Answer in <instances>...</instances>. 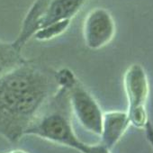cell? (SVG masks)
Returning a JSON list of instances; mask_svg holds the SVG:
<instances>
[{
	"instance_id": "6da1fadb",
	"label": "cell",
	"mask_w": 153,
	"mask_h": 153,
	"mask_svg": "<svg viewBox=\"0 0 153 153\" xmlns=\"http://www.w3.org/2000/svg\"><path fill=\"white\" fill-rule=\"evenodd\" d=\"M57 71L26 60L0 76V136L17 143L59 88Z\"/></svg>"
},
{
	"instance_id": "7a4b0ae2",
	"label": "cell",
	"mask_w": 153,
	"mask_h": 153,
	"mask_svg": "<svg viewBox=\"0 0 153 153\" xmlns=\"http://www.w3.org/2000/svg\"><path fill=\"white\" fill-rule=\"evenodd\" d=\"M72 119L68 91L64 87H59L30 123L25 136L39 137L79 153H86L89 143L83 142L76 134Z\"/></svg>"
},
{
	"instance_id": "3957f363",
	"label": "cell",
	"mask_w": 153,
	"mask_h": 153,
	"mask_svg": "<svg viewBox=\"0 0 153 153\" xmlns=\"http://www.w3.org/2000/svg\"><path fill=\"white\" fill-rule=\"evenodd\" d=\"M87 0H35L23 21L17 38L13 42L20 50L41 29L68 21L79 13Z\"/></svg>"
},
{
	"instance_id": "277c9868",
	"label": "cell",
	"mask_w": 153,
	"mask_h": 153,
	"mask_svg": "<svg viewBox=\"0 0 153 153\" xmlns=\"http://www.w3.org/2000/svg\"><path fill=\"white\" fill-rule=\"evenodd\" d=\"M57 78L59 86L68 91L72 115L87 131L100 136L104 113L97 101L70 69L58 70Z\"/></svg>"
},
{
	"instance_id": "5b68a950",
	"label": "cell",
	"mask_w": 153,
	"mask_h": 153,
	"mask_svg": "<svg viewBox=\"0 0 153 153\" xmlns=\"http://www.w3.org/2000/svg\"><path fill=\"white\" fill-rule=\"evenodd\" d=\"M123 87L128 100L126 112L131 124L144 128L149 121L146 104L149 95V83L147 73L140 64H131L123 76Z\"/></svg>"
},
{
	"instance_id": "8992f818",
	"label": "cell",
	"mask_w": 153,
	"mask_h": 153,
	"mask_svg": "<svg viewBox=\"0 0 153 153\" xmlns=\"http://www.w3.org/2000/svg\"><path fill=\"white\" fill-rule=\"evenodd\" d=\"M115 24L109 11L102 7L92 9L83 24L85 44L91 50H99L114 39Z\"/></svg>"
},
{
	"instance_id": "52a82bcc",
	"label": "cell",
	"mask_w": 153,
	"mask_h": 153,
	"mask_svg": "<svg viewBox=\"0 0 153 153\" xmlns=\"http://www.w3.org/2000/svg\"><path fill=\"white\" fill-rule=\"evenodd\" d=\"M130 125L131 123L126 112L110 111L104 113L99 136L101 138L100 142L112 149L123 138Z\"/></svg>"
},
{
	"instance_id": "ba28073f",
	"label": "cell",
	"mask_w": 153,
	"mask_h": 153,
	"mask_svg": "<svg viewBox=\"0 0 153 153\" xmlns=\"http://www.w3.org/2000/svg\"><path fill=\"white\" fill-rule=\"evenodd\" d=\"M27 59L14 42H0V76L14 69Z\"/></svg>"
},
{
	"instance_id": "9c48e42d",
	"label": "cell",
	"mask_w": 153,
	"mask_h": 153,
	"mask_svg": "<svg viewBox=\"0 0 153 153\" xmlns=\"http://www.w3.org/2000/svg\"><path fill=\"white\" fill-rule=\"evenodd\" d=\"M69 24H70V22H68V21L52 24V25H48V26L41 29L40 31H38L33 35V38H34L38 41H48V40L53 39V38L60 35L62 33H64L68 29Z\"/></svg>"
},
{
	"instance_id": "30bf717a",
	"label": "cell",
	"mask_w": 153,
	"mask_h": 153,
	"mask_svg": "<svg viewBox=\"0 0 153 153\" xmlns=\"http://www.w3.org/2000/svg\"><path fill=\"white\" fill-rule=\"evenodd\" d=\"M86 153H111V149L102 142H99L96 144H89Z\"/></svg>"
},
{
	"instance_id": "8fae6325",
	"label": "cell",
	"mask_w": 153,
	"mask_h": 153,
	"mask_svg": "<svg viewBox=\"0 0 153 153\" xmlns=\"http://www.w3.org/2000/svg\"><path fill=\"white\" fill-rule=\"evenodd\" d=\"M144 129H145V131H146L147 138L149 140V143L153 148V126L151 125L149 121L147 122V123L144 126Z\"/></svg>"
},
{
	"instance_id": "7c38bea8",
	"label": "cell",
	"mask_w": 153,
	"mask_h": 153,
	"mask_svg": "<svg viewBox=\"0 0 153 153\" xmlns=\"http://www.w3.org/2000/svg\"><path fill=\"white\" fill-rule=\"evenodd\" d=\"M5 153H28V152H26L25 150H23V149H13V150L7 151Z\"/></svg>"
}]
</instances>
